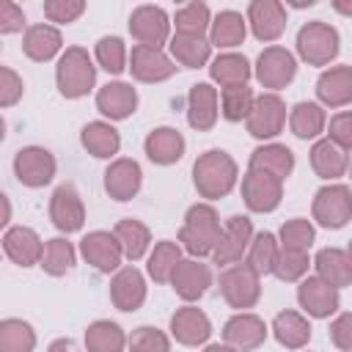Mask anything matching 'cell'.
Listing matches in <instances>:
<instances>
[{"label": "cell", "instance_id": "cell-26", "mask_svg": "<svg viewBox=\"0 0 352 352\" xmlns=\"http://www.w3.org/2000/svg\"><path fill=\"white\" fill-rule=\"evenodd\" d=\"M143 151L154 165H173L184 157V138L173 126H157L146 135Z\"/></svg>", "mask_w": 352, "mask_h": 352}, {"label": "cell", "instance_id": "cell-49", "mask_svg": "<svg viewBox=\"0 0 352 352\" xmlns=\"http://www.w3.org/2000/svg\"><path fill=\"white\" fill-rule=\"evenodd\" d=\"M126 346H129V352H170V338L162 330L143 324V327L132 330Z\"/></svg>", "mask_w": 352, "mask_h": 352}, {"label": "cell", "instance_id": "cell-5", "mask_svg": "<svg viewBox=\"0 0 352 352\" xmlns=\"http://www.w3.org/2000/svg\"><path fill=\"white\" fill-rule=\"evenodd\" d=\"M220 294L236 311L253 308L261 297V275L248 261L231 264L220 272Z\"/></svg>", "mask_w": 352, "mask_h": 352}, {"label": "cell", "instance_id": "cell-10", "mask_svg": "<svg viewBox=\"0 0 352 352\" xmlns=\"http://www.w3.org/2000/svg\"><path fill=\"white\" fill-rule=\"evenodd\" d=\"M248 132L256 140H270L283 132L286 124V102L278 94H261L256 96V104L248 116Z\"/></svg>", "mask_w": 352, "mask_h": 352}, {"label": "cell", "instance_id": "cell-7", "mask_svg": "<svg viewBox=\"0 0 352 352\" xmlns=\"http://www.w3.org/2000/svg\"><path fill=\"white\" fill-rule=\"evenodd\" d=\"M250 242H253V223H250V217L234 214L223 226V234H220V242H217V248L212 253V261L223 264V267L239 264L242 256L248 253Z\"/></svg>", "mask_w": 352, "mask_h": 352}, {"label": "cell", "instance_id": "cell-2", "mask_svg": "<svg viewBox=\"0 0 352 352\" xmlns=\"http://www.w3.org/2000/svg\"><path fill=\"white\" fill-rule=\"evenodd\" d=\"M220 234H223V226H220V217H217L214 206L212 204H192L184 214L179 242L190 256L201 258V256L214 253V248L220 242Z\"/></svg>", "mask_w": 352, "mask_h": 352}, {"label": "cell", "instance_id": "cell-8", "mask_svg": "<svg viewBox=\"0 0 352 352\" xmlns=\"http://www.w3.org/2000/svg\"><path fill=\"white\" fill-rule=\"evenodd\" d=\"M280 198H283V182L280 179L248 168V173L242 176V201L250 212H258V214L275 212Z\"/></svg>", "mask_w": 352, "mask_h": 352}, {"label": "cell", "instance_id": "cell-47", "mask_svg": "<svg viewBox=\"0 0 352 352\" xmlns=\"http://www.w3.org/2000/svg\"><path fill=\"white\" fill-rule=\"evenodd\" d=\"M314 226L311 220L305 217H292L280 226V248H289V250H302L308 253L311 245H314Z\"/></svg>", "mask_w": 352, "mask_h": 352}, {"label": "cell", "instance_id": "cell-22", "mask_svg": "<svg viewBox=\"0 0 352 352\" xmlns=\"http://www.w3.org/2000/svg\"><path fill=\"white\" fill-rule=\"evenodd\" d=\"M170 336L179 344H184V346H198V344H206L209 341L212 322H209V316L201 308L184 305V308H179L170 316Z\"/></svg>", "mask_w": 352, "mask_h": 352}, {"label": "cell", "instance_id": "cell-55", "mask_svg": "<svg viewBox=\"0 0 352 352\" xmlns=\"http://www.w3.org/2000/svg\"><path fill=\"white\" fill-rule=\"evenodd\" d=\"M47 352H80V346H77L72 338H55Z\"/></svg>", "mask_w": 352, "mask_h": 352}, {"label": "cell", "instance_id": "cell-36", "mask_svg": "<svg viewBox=\"0 0 352 352\" xmlns=\"http://www.w3.org/2000/svg\"><path fill=\"white\" fill-rule=\"evenodd\" d=\"M253 69L248 63L245 55H236V52H223L212 60L209 66V77L214 82H220L223 88H231V85H248Z\"/></svg>", "mask_w": 352, "mask_h": 352}, {"label": "cell", "instance_id": "cell-11", "mask_svg": "<svg viewBox=\"0 0 352 352\" xmlns=\"http://www.w3.org/2000/svg\"><path fill=\"white\" fill-rule=\"evenodd\" d=\"M129 33L138 44L162 50L170 36V19L160 6H138L129 16Z\"/></svg>", "mask_w": 352, "mask_h": 352}, {"label": "cell", "instance_id": "cell-23", "mask_svg": "<svg viewBox=\"0 0 352 352\" xmlns=\"http://www.w3.org/2000/svg\"><path fill=\"white\" fill-rule=\"evenodd\" d=\"M110 300L118 311H138L146 302V278L138 267H124L110 280Z\"/></svg>", "mask_w": 352, "mask_h": 352}, {"label": "cell", "instance_id": "cell-44", "mask_svg": "<svg viewBox=\"0 0 352 352\" xmlns=\"http://www.w3.org/2000/svg\"><path fill=\"white\" fill-rule=\"evenodd\" d=\"M256 104V94L248 88V85H231V88H223L220 94V116L226 121H248L250 110Z\"/></svg>", "mask_w": 352, "mask_h": 352}, {"label": "cell", "instance_id": "cell-31", "mask_svg": "<svg viewBox=\"0 0 352 352\" xmlns=\"http://www.w3.org/2000/svg\"><path fill=\"white\" fill-rule=\"evenodd\" d=\"M80 143H82V148H85L91 157H96V160H110V157L118 154V148H121V135H118V129H116L113 124H107V121H88V124L82 126V132H80Z\"/></svg>", "mask_w": 352, "mask_h": 352}, {"label": "cell", "instance_id": "cell-45", "mask_svg": "<svg viewBox=\"0 0 352 352\" xmlns=\"http://www.w3.org/2000/svg\"><path fill=\"white\" fill-rule=\"evenodd\" d=\"M176 33L179 36H204L212 28V14L206 3H187L176 11L173 16Z\"/></svg>", "mask_w": 352, "mask_h": 352}, {"label": "cell", "instance_id": "cell-48", "mask_svg": "<svg viewBox=\"0 0 352 352\" xmlns=\"http://www.w3.org/2000/svg\"><path fill=\"white\" fill-rule=\"evenodd\" d=\"M308 267H311V258H308V253H302V250H289V248H280V253H278V261H275V270H272V275H275V278H280V280H286V283H294V280H302V278H305Z\"/></svg>", "mask_w": 352, "mask_h": 352}, {"label": "cell", "instance_id": "cell-42", "mask_svg": "<svg viewBox=\"0 0 352 352\" xmlns=\"http://www.w3.org/2000/svg\"><path fill=\"white\" fill-rule=\"evenodd\" d=\"M278 253H280V245L278 239L270 234V231H261L253 236L250 248H248V264L258 272V275H270L275 270V261H278Z\"/></svg>", "mask_w": 352, "mask_h": 352}, {"label": "cell", "instance_id": "cell-54", "mask_svg": "<svg viewBox=\"0 0 352 352\" xmlns=\"http://www.w3.org/2000/svg\"><path fill=\"white\" fill-rule=\"evenodd\" d=\"M22 28H25V14H22V8H19L16 3L6 0V3L0 6V33L8 36V33H16V30H22Z\"/></svg>", "mask_w": 352, "mask_h": 352}, {"label": "cell", "instance_id": "cell-27", "mask_svg": "<svg viewBox=\"0 0 352 352\" xmlns=\"http://www.w3.org/2000/svg\"><path fill=\"white\" fill-rule=\"evenodd\" d=\"M316 96L327 107H344L352 102V66H330L316 80Z\"/></svg>", "mask_w": 352, "mask_h": 352}, {"label": "cell", "instance_id": "cell-32", "mask_svg": "<svg viewBox=\"0 0 352 352\" xmlns=\"http://www.w3.org/2000/svg\"><path fill=\"white\" fill-rule=\"evenodd\" d=\"M250 170H261V173H270V176L283 182L294 170V154H292L289 146H280V143L258 146L250 154Z\"/></svg>", "mask_w": 352, "mask_h": 352}, {"label": "cell", "instance_id": "cell-59", "mask_svg": "<svg viewBox=\"0 0 352 352\" xmlns=\"http://www.w3.org/2000/svg\"><path fill=\"white\" fill-rule=\"evenodd\" d=\"M346 253H349V258H352V239H349V248H346Z\"/></svg>", "mask_w": 352, "mask_h": 352}, {"label": "cell", "instance_id": "cell-28", "mask_svg": "<svg viewBox=\"0 0 352 352\" xmlns=\"http://www.w3.org/2000/svg\"><path fill=\"white\" fill-rule=\"evenodd\" d=\"M314 267H316V275L330 283L333 289H344V286H352V258L346 250L341 248H322L314 258Z\"/></svg>", "mask_w": 352, "mask_h": 352}, {"label": "cell", "instance_id": "cell-40", "mask_svg": "<svg viewBox=\"0 0 352 352\" xmlns=\"http://www.w3.org/2000/svg\"><path fill=\"white\" fill-rule=\"evenodd\" d=\"M179 261H182V245L170 242V239H162L148 253V275L157 283H170V275L179 267Z\"/></svg>", "mask_w": 352, "mask_h": 352}, {"label": "cell", "instance_id": "cell-53", "mask_svg": "<svg viewBox=\"0 0 352 352\" xmlns=\"http://www.w3.org/2000/svg\"><path fill=\"white\" fill-rule=\"evenodd\" d=\"M330 341L341 352H352V314H341L330 324Z\"/></svg>", "mask_w": 352, "mask_h": 352}, {"label": "cell", "instance_id": "cell-56", "mask_svg": "<svg viewBox=\"0 0 352 352\" xmlns=\"http://www.w3.org/2000/svg\"><path fill=\"white\" fill-rule=\"evenodd\" d=\"M333 8L344 16H352V0H333Z\"/></svg>", "mask_w": 352, "mask_h": 352}, {"label": "cell", "instance_id": "cell-35", "mask_svg": "<svg viewBox=\"0 0 352 352\" xmlns=\"http://www.w3.org/2000/svg\"><path fill=\"white\" fill-rule=\"evenodd\" d=\"M289 126H292V135L300 138V140H314L324 132L327 126V116L322 110V104L316 102H297L289 113Z\"/></svg>", "mask_w": 352, "mask_h": 352}, {"label": "cell", "instance_id": "cell-52", "mask_svg": "<svg viewBox=\"0 0 352 352\" xmlns=\"http://www.w3.org/2000/svg\"><path fill=\"white\" fill-rule=\"evenodd\" d=\"M327 138L341 146L344 151L352 148V110H344V113H336L327 124Z\"/></svg>", "mask_w": 352, "mask_h": 352}, {"label": "cell", "instance_id": "cell-51", "mask_svg": "<svg viewBox=\"0 0 352 352\" xmlns=\"http://www.w3.org/2000/svg\"><path fill=\"white\" fill-rule=\"evenodd\" d=\"M25 94L22 77L11 69V66H0V104L3 107H14Z\"/></svg>", "mask_w": 352, "mask_h": 352}, {"label": "cell", "instance_id": "cell-39", "mask_svg": "<svg viewBox=\"0 0 352 352\" xmlns=\"http://www.w3.org/2000/svg\"><path fill=\"white\" fill-rule=\"evenodd\" d=\"M170 55L176 58V63L187 66V69H198L204 63H209L212 55V41L204 36H173L170 38Z\"/></svg>", "mask_w": 352, "mask_h": 352}, {"label": "cell", "instance_id": "cell-21", "mask_svg": "<svg viewBox=\"0 0 352 352\" xmlns=\"http://www.w3.org/2000/svg\"><path fill=\"white\" fill-rule=\"evenodd\" d=\"M3 250L6 256L19 264V267H33V264H41V256H44V242L41 236L28 228V226H14L3 234Z\"/></svg>", "mask_w": 352, "mask_h": 352}, {"label": "cell", "instance_id": "cell-20", "mask_svg": "<svg viewBox=\"0 0 352 352\" xmlns=\"http://www.w3.org/2000/svg\"><path fill=\"white\" fill-rule=\"evenodd\" d=\"M140 184H143V170L135 160L129 157H121V160H113L110 168L104 170V190L113 201H129L140 192Z\"/></svg>", "mask_w": 352, "mask_h": 352}, {"label": "cell", "instance_id": "cell-12", "mask_svg": "<svg viewBox=\"0 0 352 352\" xmlns=\"http://www.w3.org/2000/svg\"><path fill=\"white\" fill-rule=\"evenodd\" d=\"M55 157L44 146H25L14 157V173L25 187H44L55 176Z\"/></svg>", "mask_w": 352, "mask_h": 352}, {"label": "cell", "instance_id": "cell-15", "mask_svg": "<svg viewBox=\"0 0 352 352\" xmlns=\"http://www.w3.org/2000/svg\"><path fill=\"white\" fill-rule=\"evenodd\" d=\"M297 302L300 308L314 316V319H327L330 314L338 311L341 305V297H338V289H333L330 283H324L319 275L314 278H302L300 286H297Z\"/></svg>", "mask_w": 352, "mask_h": 352}, {"label": "cell", "instance_id": "cell-33", "mask_svg": "<svg viewBox=\"0 0 352 352\" xmlns=\"http://www.w3.org/2000/svg\"><path fill=\"white\" fill-rule=\"evenodd\" d=\"M272 336L286 349H302L311 341V322L297 311H280L272 319Z\"/></svg>", "mask_w": 352, "mask_h": 352}, {"label": "cell", "instance_id": "cell-9", "mask_svg": "<svg viewBox=\"0 0 352 352\" xmlns=\"http://www.w3.org/2000/svg\"><path fill=\"white\" fill-rule=\"evenodd\" d=\"M256 80L261 82V88H270V91H278V88H286L294 74H297V60L294 55L286 50V47H267L258 60H256V69H253Z\"/></svg>", "mask_w": 352, "mask_h": 352}, {"label": "cell", "instance_id": "cell-1", "mask_svg": "<svg viewBox=\"0 0 352 352\" xmlns=\"http://www.w3.org/2000/svg\"><path fill=\"white\" fill-rule=\"evenodd\" d=\"M236 176H239L236 162L223 148H209L192 162V184H195L198 195L209 198V201L226 198L234 190Z\"/></svg>", "mask_w": 352, "mask_h": 352}, {"label": "cell", "instance_id": "cell-13", "mask_svg": "<svg viewBox=\"0 0 352 352\" xmlns=\"http://www.w3.org/2000/svg\"><path fill=\"white\" fill-rule=\"evenodd\" d=\"M50 220L63 234H72V231L82 228L85 206H82V198H80V192H77V187L72 182L55 187V192L50 198Z\"/></svg>", "mask_w": 352, "mask_h": 352}, {"label": "cell", "instance_id": "cell-4", "mask_svg": "<svg viewBox=\"0 0 352 352\" xmlns=\"http://www.w3.org/2000/svg\"><path fill=\"white\" fill-rule=\"evenodd\" d=\"M341 50L338 30L322 19L305 22L297 30V52L308 66H327Z\"/></svg>", "mask_w": 352, "mask_h": 352}, {"label": "cell", "instance_id": "cell-19", "mask_svg": "<svg viewBox=\"0 0 352 352\" xmlns=\"http://www.w3.org/2000/svg\"><path fill=\"white\" fill-rule=\"evenodd\" d=\"M248 25L258 41H275L286 28V6L278 0H253L248 6Z\"/></svg>", "mask_w": 352, "mask_h": 352}, {"label": "cell", "instance_id": "cell-37", "mask_svg": "<svg viewBox=\"0 0 352 352\" xmlns=\"http://www.w3.org/2000/svg\"><path fill=\"white\" fill-rule=\"evenodd\" d=\"M113 234L118 236L121 250H124V258H129V261L143 258L146 250H148V245H151L148 226H143V223L135 220V217H124V220H118L116 228H113Z\"/></svg>", "mask_w": 352, "mask_h": 352}, {"label": "cell", "instance_id": "cell-50", "mask_svg": "<svg viewBox=\"0 0 352 352\" xmlns=\"http://www.w3.org/2000/svg\"><path fill=\"white\" fill-rule=\"evenodd\" d=\"M82 11H85V3L82 0H47L44 3V16L50 22H58V25L74 22Z\"/></svg>", "mask_w": 352, "mask_h": 352}, {"label": "cell", "instance_id": "cell-38", "mask_svg": "<svg viewBox=\"0 0 352 352\" xmlns=\"http://www.w3.org/2000/svg\"><path fill=\"white\" fill-rule=\"evenodd\" d=\"M126 344H129V338L110 319H96L85 330V349L88 352H124Z\"/></svg>", "mask_w": 352, "mask_h": 352}, {"label": "cell", "instance_id": "cell-18", "mask_svg": "<svg viewBox=\"0 0 352 352\" xmlns=\"http://www.w3.org/2000/svg\"><path fill=\"white\" fill-rule=\"evenodd\" d=\"M223 341L239 352H250L267 341V324L261 316L239 311L223 324Z\"/></svg>", "mask_w": 352, "mask_h": 352}, {"label": "cell", "instance_id": "cell-46", "mask_svg": "<svg viewBox=\"0 0 352 352\" xmlns=\"http://www.w3.org/2000/svg\"><path fill=\"white\" fill-rule=\"evenodd\" d=\"M94 55H96V63H99L104 72H110V74H121L124 69H129V66H126V60H129L126 44H124V38H118V36H102V38L96 41Z\"/></svg>", "mask_w": 352, "mask_h": 352}, {"label": "cell", "instance_id": "cell-25", "mask_svg": "<svg viewBox=\"0 0 352 352\" xmlns=\"http://www.w3.org/2000/svg\"><path fill=\"white\" fill-rule=\"evenodd\" d=\"M187 124L198 132H209L217 124V88L195 82L187 94Z\"/></svg>", "mask_w": 352, "mask_h": 352}, {"label": "cell", "instance_id": "cell-16", "mask_svg": "<svg viewBox=\"0 0 352 352\" xmlns=\"http://www.w3.org/2000/svg\"><path fill=\"white\" fill-rule=\"evenodd\" d=\"M129 72L140 82H162V80H170L176 74V66L162 50L135 44L132 55H129Z\"/></svg>", "mask_w": 352, "mask_h": 352}, {"label": "cell", "instance_id": "cell-57", "mask_svg": "<svg viewBox=\"0 0 352 352\" xmlns=\"http://www.w3.org/2000/svg\"><path fill=\"white\" fill-rule=\"evenodd\" d=\"M204 352H239V349H234V346H228V344H209Z\"/></svg>", "mask_w": 352, "mask_h": 352}, {"label": "cell", "instance_id": "cell-60", "mask_svg": "<svg viewBox=\"0 0 352 352\" xmlns=\"http://www.w3.org/2000/svg\"><path fill=\"white\" fill-rule=\"evenodd\" d=\"M349 173H352V162H349Z\"/></svg>", "mask_w": 352, "mask_h": 352}, {"label": "cell", "instance_id": "cell-3", "mask_svg": "<svg viewBox=\"0 0 352 352\" xmlns=\"http://www.w3.org/2000/svg\"><path fill=\"white\" fill-rule=\"evenodd\" d=\"M55 82H58L60 96H66V99H80V96H85V94L94 88V82H96V66H94L88 50H82V47H69V50L58 58Z\"/></svg>", "mask_w": 352, "mask_h": 352}, {"label": "cell", "instance_id": "cell-34", "mask_svg": "<svg viewBox=\"0 0 352 352\" xmlns=\"http://www.w3.org/2000/svg\"><path fill=\"white\" fill-rule=\"evenodd\" d=\"M245 36H248V16H242L239 11H220L212 19V28H209L212 47L231 50V47H239Z\"/></svg>", "mask_w": 352, "mask_h": 352}, {"label": "cell", "instance_id": "cell-6", "mask_svg": "<svg viewBox=\"0 0 352 352\" xmlns=\"http://www.w3.org/2000/svg\"><path fill=\"white\" fill-rule=\"evenodd\" d=\"M311 212L322 228H344L352 220V190L346 184H324L316 190Z\"/></svg>", "mask_w": 352, "mask_h": 352}, {"label": "cell", "instance_id": "cell-14", "mask_svg": "<svg viewBox=\"0 0 352 352\" xmlns=\"http://www.w3.org/2000/svg\"><path fill=\"white\" fill-rule=\"evenodd\" d=\"M80 253L99 272H116L121 267V258H124L121 242H118V236L113 231H91V234H85L80 239Z\"/></svg>", "mask_w": 352, "mask_h": 352}, {"label": "cell", "instance_id": "cell-17", "mask_svg": "<svg viewBox=\"0 0 352 352\" xmlns=\"http://www.w3.org/2000/svg\"><path fill=\"white\" fill-rule=\"evenodd\" d=\"M170 286L184 302H195L212 286V270L198 258H182L170 275Z\"/></svg>", "mask_w": 352, "mask_h": 352}, {"label": "cell", "instance_id": "cell-29", "mask_svg": "<svg viewBox=\"0 0 352 352\" xmlns=\"http://www.w3.org/2000/svg\"><path fill=\"white\" fill-rule=\"evenodd\" d=\"M311 168L319 179L333 182L349 170V160H346V151L341 146H336L330 138H322L311 146Z\"/></svg>", "mask_w": 352, "mask_h": 352}, {"label": "cell", "instance_id": "cell-41", "mask_svg": "<svg viewBox=\"0 0 352 352\" xmlns=\"http://www.w3.org/2000/svg\"><path fill=\"white\" fill-rule=\"evenodd\" d=\"M74 245L66 242L63 236H52L44 242V256H41V270L52 278L66 275L74 267Z\"/></svg>", "mask_w": 352, "mask_h": 352}, {"label": "cell", "instance_id": "cell-58", "mask_svg": "<svg viewBox=\"0 0 352 352\" xmlns=\"http://www.w3.org/2000/svg\"><path fill=\"white\" fill-rule=\"evenodd\" d=\"M292 6H294V8H305V6H314V0H294Z\"/></svg>", "mask_w": 352, "mask_h": 352}, {"label": "cell", "instance_id": "cell-30", "mask_svg": "<svg viewBox=\"0 0 352 352\" xmlns=\"http://www.w3.org/2000/svg\"><path fill=\"white\" fill-rule=\"evenodd\" d=\"M63 47V36L58 28L52 25H30L25 30V38H22V50L30 60L36 63H47L52 60Z\"/></svg>", "mask_w": 352, "mask_h": 352}, {"label": "cell", "instance_id": "cell-43", "mask_svg": "<svg viewBox=\"0 0 352 352\" xmlns=\"http://www.w3.org/2000/svg\"><path fill=\"white\" fill-rule=\"evenodd\" d=\"M36 333L22 319H3L0 322V352H33Z\"/></svg>", "mask_w": 352, "mask_h": 352}, {"label": "cell", "instance_id": "cell-24", "mask_svg": "<svg viewBox=\"0 0 352 352\" xmlns=\"http://www.w3.org/2000/svg\"><path fill=\"white\" fill-rule=\"evenodd\" d=\"M135 107H138V91H135L129 82L116 80V82L102 85L99 94H96V110H99L102 116H107L110 121H124V118H129V116L135 113Z\"/></svg>", "mask_w": 352, "mask_h": 352}]
</instances>
